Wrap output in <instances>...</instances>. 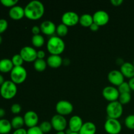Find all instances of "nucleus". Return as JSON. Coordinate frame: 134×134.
I'll return each mask as SVG.
<instances>
[{
	"label": "nucleus",
	"mask_w": 134,
	"mask_h": 134,
	"mask_svg": "<svg viewBox=\"0 0 134 134\" xmlns=\"http://www.w3.org/2000/svg\"><path fill=\"white\" fill-rule=\"evenodd\" d=\"M124 124L128 129L134 130V115H130L126 116Z\"/></svg>",
	"instance_id": "nucleus-31"
},
{
	"label": "nucleus",
	"mask_w": 134,
	"mask_h": 134,
	"mask_svg": "<svg viewBox=\"0 0 134 134\" xmlns=\"http://www.w3.org/2000/svg\"><path fill=\"white\" fill-rule=\"evenodd\" d=\"M39 128H40V129L41 130V131L44 133H49L52 129L51 122L48 121H44L41 123V124L39 125Z\"/></svg>",
	"instance_id": "nucleus-30"
},
{
	"label": "nucleus",
	"mask_w": 134,
	"mask_h": 134,
	"mask_svg": "<svg viewBox=\"0 0 134 134\" xmlns=\"http://www.w3.org/2000/svg\"><path fill=\"white\" fill-rule=\"evenodd\" d=\"M2 41H3V38H2V37H1V35H0V44H1Z\"/></svg>",
	"instance_id": "nucleus-46"
},
{
	"label": "nucleus",
	"mask_w": 134,
	"mask_h": 134,
	"mask_svg": "<svg viewBox=\"0 0 134 134\" xmlns=\"http://www.w3.org/2000/svg\"><path fill=\"white\" fill-rule=\"evenodd\" d=\"M27 75V71L23 66L14 67L10 73V81L16 85H20L26 81Z\"/></svg>",
	"instance_id": "nucleus-5"
},
{
	"label": "nucleus",
	"mask_w": 134,
	"mask_h": 134,
	"mask_svg": "<svg viewBox=\"0 0 134 134\" xmlns=\"http://www.w3.org/2000/svg\"><path fill=\"white\" fill-rule=\"evenodd\" d=\"M92 16L94 23L96 24L99 27L106 25L109 21V15L105 10H98L94 13Z\"/></svg>",
	"instance_id": "nucleus-12"
},
{
	"label": "nucleus",
	"mask_w": 134,
	"mask_h": 134,
	"mask_svg": "<svg viewBox=\"0 0 134 134\" xmlns=\"http://www.w3.org/2000/svg\"><path fill=\"white\" fill-rule=\"evenodd\" d=\"M41 31L47 35H52L56 31V26L51 20L43 21L40 25Z\"/></svg>",
	"instance_id": "nucleus-16"
},
{
	"label": "nucleus",
	"mask_w": 134,
	"mask_h": 134,
	"mask_svg": "<svg viewBox=\"0 0 134 134\" xmlns=\"http://www.w3.org/2000/svg\"><path fill=\"white\" fill-rule=\"evenodd\" d=\"M17 94V86L11 81H5L0 86V95L5 99H13Z\"/></svg>",
	"instance_id": "nucleus-3"
},
{
	"label": "nucleus",
	"mask_w": 134,
	"mask_h": 134,
	"mask_svg": "<svg viewBox=\"0 0 134 134\" xmlns=\"http://www.w3.org/2000/svg\"><path fill=\"white\" fill-rule=\"evenodd\" d=\"M11 123L7 119H0V134L9 133L12 130Z\"/></svg>",
	"instance_id": "nucleus-23"
},
{
	"label": "nucleus",
	"mask_w": 134,
	"mask_h": 134,
	"mask_svg": "<svg viewBox=\"0 0 134 134\" xmlns=\"http://www.w3.org/2000/svg\"><path fill=\"white\" fill-rule=\"evenodd\" d=\"M45 56L46 54L44 51L40 50V51H37V59H43V60H44Z\"/></svg>",
	"instance_id": "nucleus-38"
},
{
	"label": "nucleus",
	"mask_w": 134,
	"mask_h": 134,
	"mask_svg": "<svg viewBox=\"0 0 134 134\" xmlns=\"http://www.w3.org/2000/svg\"><path fill=\"white\" fill-rule=\"evenodd\" d=\"M69 134H79V133H76V132H71V133H69Z\"/></svg>",
	"instance_id": "nucleus-47"
},
{
	"label": "nucleus",
	"mask_w": 134,
	"mask_h": 134,
	"mask_svg": "<svg viewBox=\"0 0 134 134\" xmlns=\"http://www.w3.org/2000/svg\"><path fill=\"white\" fill-rule=\"evenodd\" d=\"M25 17L31 20H39L44 13V7L43 3L38 0H34L26 5L24 8Z\"/></svg>",
	"instance_id": "nucleus-1"
},
{
	"label": "nucleus",
	"mask_w": 134,
	"mask_h": 134,
	"mask_svg": "<svg viewBox=\"0 0 134 134\" xmlns=\"http://www.w3.org/2000/svg\"><path fill=\"white\" fill-rule=\"evenodd\" d=\"M41 28L40 26H33V27L31 28V32L34 34V35H39L41 32Z\"/></svg>",
	"instance_id": "nucleus-37"
},
{
	"label": "nucleus",
	"mask_w": 134,
	"mask_h": 134,
	"mask_svg": "<svg viewBox=\"0 0 134 134\" xmlns=\"http://www.w3.org/2000/svg\"><path fill=\"white\" fill-rule=\"evenodd\" d=\"M0 2L4 7L12 8L16 5L18 1V0H1Z\"/></svg>",
	"instance_id": "nucleus-33"
},
{
	"label": "nucleus",
	"mask_w": 134,
	"mask_h": 134,
	"mask_svg": "<svg viewBox=\"0 0 134 134\" xmlns=\"http://www.w3.org/2000/svg\"><path fill=\"white\" fill-rule=\"evenodd\" d=\"M56 134H66L65 133V132L64 131H62V132H57Z\"/></svg>",
	"instance_id": "nucleus-45"
},
{
	"label": "nucleus",
	"mask_w": 134,
	"mask_h": 134,
	"mask_svg": "<svg viewBox=\"0 0 134 134\" xmlns=\"http://www.w3.org/2000/svg\"><path fill=\"white\" fill-rule=\"evenodd\" d=\"M10 111H11V112L13 114L16 115V114L20 113L21 112V111H22V107H21V105L19 103H14L10 107Z\"/></svg>",
	"instance_id": "nucleus-36"
},
{
	"label": "nucleus",
	"mask_w": 134,
	"mask_h": 134,
	"mask_svg": "<svg viewBox=\"0 0 134 134\" xmlns=\"http://www.w3.org/2000/svg\"><path fill=\"white\" fill-rule=\"evenodd\" d=\"M56 34L58 36L60 37H63L68 35V27L64 24H60L56 27Z\"/></svg>",
	"instance_id": "nucleus-27"
},
{
	"label": "nucleus",
	"mask_w": 134,
	"mask_h": 134,
	"mask_svg": "<svg viewBox=\"0 0 134 134\" xmlns=\"http://www.w3.org/2000/svg\"><path fill=\"white\" fill-rule=\"evenodd\" d=\"M128 83H129L130 86L131 90H133V91H134V77L130 79L129 80Z\"/></svg>",
	"instance_id": "nucleus-42"
},
{
	"label": "nucleus",
	"mask_w": 134,
	"mask_h": 134,
	"mask_svg": "<svg viewBox=\"0 0 134 134\" xmlns=\"http://www.w3.org/2000/svg\"><path fill=\"white\" fill-rule=\"evenodd\" d=\"M79 17L75 12H65L62 16V23L68 27H72L79 23Z\"/></svg>",
	"instance_id": "nucleus-9"
},
{
	"label": "nucleus",
	"mask_w": 134,
	"mask_h": 134,
	"mask_svg": "<svg viewBox=\"0 0 134 134\" xmlns=\"http://www.w3.org/2000/svg\"><path fill=\"white\" fill-rule=\"evenodd\" d=\"M5 115V111L4 109L0 108V119H3Z\"/></svg>",
	"instance_id": "nucleus-43"
},
{
	"label": "nucleus",
	"mask_w": 134,
	"mask_h": 134,
	"mask_svg": "<svg viewBox=\"0 0 134 134\" xmlns=\"http://www.w3.org/2000/svg\"><path fill=\"white\" fill-rule=\"evenodd\" d=\"M9 15L11 19L14 20H19L25 16L24 8L16 5L13 7L10 8L9 11Z\"/></svg>",
	"instance_id": "nucleus-17"
},
{
	"label": "nucleus",
	"mask_w": 134,
	"mask_h": 134,
	"mask_svg": "<svg viewBox=\"0 0 134 134\" xmlns=\"http://www.w3.org/2000/svg\"><path fill=\"white\" fill-rule=\"evenodd\" d=\"M90 30L92 31H94V32H96V31H98L99 29V26L98 25H97L95 23H93L90 26Z\"/></svg>",
	"instance_id": "nucleus-41"
},
{
	"label": "nucleus",
	"mask_w": 134,
	"mask_h": 134,
	"mask_svg": "<svg viewBox=\"0 0 134 134\" xmlns=\"http://www.w3.org/2000/svg\"><path fill=\"white\" fill-rule=\"evenodd\" d=\"M44 39L41 35L39 34V35H33L32 38H31V43L34 47H36V48H40V47H43L44 44Z\"/></svg>",
	"instance_id": "nucleus-26"
},
{
	"label": "nucleus",
	"mask_w": 134,
	"mask_h": 134,
	"mask_svg": "<svg viewBox=\"0 0 134 134\" xmlns=\"http://www.w3.org/2000/svg\"><path fill=\"white\" fill-rule=\"evenodd\" d=\"M11 61L13 62L14 67L22 66L24 62L20 54H17L14 55L12 57Z\"/></svg>",
	"instance_id": "nucleus-29"
},
{
	"label": "nucleus",
	"mask_w": 134,
	"mask_h": 134,
	"mask_svg": "<svg viewBox=\"0 0 134 134\" xmlns=\"http://www.w3.org/2000/svg\"><path fill=\"white\" fill-rule=\"evenodd\" d=\"M83 124V121L79 116L74 115V116H72L69 119L68 126H69V129L72 132L79 133Z\"/></svg>",
	"instance_id": "nucleus-15"
},
{
	"label": "nucleus",
	"mask_w": 134,
	"mask_h": 134,
	"mask_svg": "<svg viewBox=\"0 0 134 134\" xmlns=\"http://www.w3.org/2000/svg\"><path fill=\"white\" fill-rule=\"evenodd\" d=\"M27 134H44L40 129L39 126H34L28 128L27 130Z\"/></svg>",
	"instance_id": "nucleus-34"
},
{
	"label": "nucleus",
	"mask_w": 134,
	"mask_h": 134,
	"mask_svg": "<svg viewBox=\"0 0 134 134\" xmlns=\"http://www.w3.org/2000/svg\"><path fill=\"white\" fill-rule=\"evenodd\" d=\"M10 123H11L12 128L15 130L22 128L25 125L24 118L20 116H15L13 117L10 121Z\"/></svg>",
	"instance_id": "nucleus-24"
},
{
	"label": "nucleus",
	"mask_w": 134,
	"mask_h": 134,
	"mask_svg": "<svg viewBox=\"0 0 134 134\" xmlns=\"http://www.w3.org/2000/svg\"><path fill=\"white\" fill-rule=\"evenodd\" d=\"M47 48L51 55H60L64 52L65 44L62 38L58 36H52L47 41Z\"/></svg>",
	"instance_id": "nucleus-2"
},
{
	"label": "nucleus",
	"mask_w": 134,
	"mask_h": 134,
	"mask_svg": "<svg viewBox=\"0 0 134 134\" xmlns=\"http://www.w3.org/2000/svg\"><path fill=\"white\" fill-rule=\"evenodd\" d=\"M102 95L106 100L109 102H113L119 100L120 93L118 88H115V86H108L103 89Z\"/></svg>",
	"instance_id": "nucleus-11"
},
{
	"label": "nucleus",
	"mask_w": 134,
	"mask_h": 134,
	"mask_svg": "<svg viewBox=\"0 0 134 134\" xmlns=\"http://www.w3.org/2000/svg\"><path fill=\"white\" fill-rule=\"evenodd\" d=\"M96 126L92 122H86L84 123L81 127L79 133V134H96Z\"/></svg>",
	"instance_id": "nucleus-20"
},
{
	"label": "nucleus",
	"mask_w": 134,
	"mask_h": 134,
	"mask_svg": "<svg viewBox=\"0 0 134 134\" xmlns=\"http://www.w3.org/2000/svg\"><path fill=\"white\" fill-rule=\"evenodd\" d=\"M56 111L57 114L62 116L70 115L73 111V105L71 102L66 100H60L56 103Z\"/></svg>",
	"instance_id": "nucleus-8"
},
{
	"label": "nucleus",
	"mask_w": 134,
	"mask_h": 134,
	"mask_svg": "<svg viewBox=\"0 0 134 134\" xmlns=\"http://www.w3.org/2000/svg\"><path fill=\"white\" fill-rule=\"evenodd\" d=\"M47 63L43 59H37L34 62V68L37 71H44L47 69Z\"/></svg>",
	"instance_id": "nucleus-25"
},
{
	"label": "nucleus",
	"mask_w": 134,
	"mask_h": 134,
	"mask_svg": "<svg viewBox=\"0 0 134 134\" xmlns=\"http://www.w3.org/2000/svg\"><path fill=\"white\" fill-rule=\"evenodd\" d=\"M133 65H134V60H133Z\"/></svg>",
	"instance_id": "nucleus-48"
},
{
	"label": "nucleus",
	"mask_w": 134,
	"mask_h": 134,
	"mask_svg": "<svg viewBox=\"0 0 134 134\" xmlns=\"http://www.w3.org/2000/svg\"><path fill=\"white\" fill-rule=\"evenodd\" d=\"M8 27V22L7 20L1 18L0 19V35L5 32Z\"/></svg>",
	"instance_id": "nucleus-35"
},
{
	"label": "nucleus",
	"mask_w": 134,
	"mask_h": 134,
	"mask_svg": "<svg viewBox=\"0 0 134 134\" xmlns=\"http://www.w3.org/2000/svg\"><path fill=\"white\" fill-rule=\"evenodd\" d=\"M106 113L109 119H119L123 113V105L119 102H109L106 107Z\"/></svg>",
	"instance_id": "nucleus-4"
},
{
	"label": "nucleus",
	"mask_w": 134,
	"mask_h": 134,
	"mask_svg": "<svg viewBox=\"0 0 134 134\" xmlns=\"http://www.w3.org/2000/svg\"><path fill=\"white\" fill-rule=\"evenodd\" d=\"M118 90L120 94H124V93H130L131 88L130 86L129 83L124 81L122 83L120 86H118Z\"/></svg>",
	"instance_id": "nucleus-32"
},
{
	"label": "nucleus",
	"mask_w": 134,
	"mask_h": 134,
	"mask_svg": "<svg viewBox=\"0 0 134 134\" xmlns=\"http://www.w3.org/2000/svg\"><path fill=\"white\" fill-rule=\"evenodd\" d=\"M25 125L27 127L32 128L36 126L39 122V116L34 111H28L24 114V116Z\"/></svg>",
	"instance_id": "nucleus-14"
},
{
	"label": "nucleus",
	"mask_w": 134,
	"mask_h": 134,
	"mask_svg": "<svg viewBox=\"0 0 134 134\" xmlns=\"http://www.w3.org/2000/svg\"><path fill=\"white\" fill-rule=\"evenodd\" d=\"M132 99V96L130 93H124V94H120L119 98V102L122 105L128 104Z\"/></svg>",
	"instance_id": "nucleus-28"
},
{
	"label": "nucleus",
	"mask_w": 134,
	"mask_h": 134,
	"mask_svg": "<svg viewBox=\"0 0 134 134\" xmlns=\"http://www.w3.org/2000/svg\"><path fill=\"white\" fill-rule=\"evenodd\" d=\"M5 79H4L3 76L2 75L0 74V86H1V85L4 83V82H5Z\"/></svg>",
	"instance_id": "nucleus-44"
},
{
	"label": "nucleus",
	"mask_w": 134,
	"mask_h": 134,
	"mask_svg": "<svg viewBox=\"0 0 134 134\" xmlns=\"http://www.w3.org/2000/svg\"><path fill=\"white\" fill-rule=\"evenodd\" d=\"M47 65L53 69L60 68L63 64V60L60 55H51L47 60Z\"/></svg>",
	"instance_id": "nucleus-19"
},
{
	"label": "nucleus",
	"mask_w": 134,
	"mask_h": 134,
	"mask_svg": "<svg viewBox=\"0 0 134 134\" xmlns=\"http://www.w3.org/2000/svg\"><path fill=\"white\" fill-rule=\"evenodd\" d=\"M13 134H27V130L22 128L20 129L15 130Z\"/></svg>",
	"instance_id": "nucleus-40"
},
{
	"label": "nucleus",
	"mask_w": 134,
	"mask_h": 134,
	"mask_svg": "<svg viewBox=\"0 0 134 134\" xmlns=\"http://www.w3.org/2000/svg\"><path fill=\"white\" fill-rule=\"evenodd\" d=\"M52 128L57 132L65 131L68 126V122L64 116L56 114L54 115L51 120Z\"/></svg>",
	"instance_id": "nucleus-7"
},
{
	"label": "nucleus",
	"mask_w": 134,
	"mask_h": 134,
	"mask_svg": "<svg viewBox=\"0 0 134 134\" xmlns=\"http://www.w3.org/2000/svg\"><path fill=\"white\" fill-rule=\"evenodd\" d=\"M111 3L113 6L119 7L123 3V0H111Z\"/></svg>",
	"instance_id": "nucleus-39"
},
{
	"label": "nucleus",
	"mask_w": 134,
	"mask_h": 134,
	"mask_svg": "<svg viewBox=\"0 0 134 134\" xmlns=\"http://www.w3.org/2000/svg\"><path fill=\"white\" fill-rule=\"evenodd\" d=\"M37 51L30 46L24 47L20 52V54L23 58L24 61L26 62H34L37 59Z\"/></svg>",
	"instance_id": "nucleus-10"
},
{
	"label": "nucleus",
	"mask_w": 134,
	"mask_h": 134,
	"mask_svg": "<svg viewBox=\"0 0 134 134\" xmlns=\"http://www.w3.org/2000/svg\"><path fill=\"white\" fill-rule=\"evenodd\" d=\"M104 129L108 134H119L121 132L122 125L117 119L108 118L104 124Z\"/></svg>",
	"instance_id": "nucleus-6"
},
{
	"label": "nucleus",
	"mask_w": 134,
	"mask_h": 134,
	"mask_svg": "<svg viewBox=\"0 0 134 134\" xmlns=\"http://www.w3.org/2000/svg\"><path fill=\"white\" fill-rule=\"evenodd\" d=\"M7 134H10V133H7Z\"/></svg>",
	"instance_id": "nucleus-49"
},
{
	"label": "nucleus",
	"mask_w": 134,
	"mask_h": 134,
	"mask_svg": "<svg viewBox=\"0 0 134 134\" xmlns=\"http://www.w3.org/2000/svg\"><path fill=\"white\" fill-rule=\"evenodd\" d=\"M120 71L124 77L130 79L134 77V65L132 63L128 62H124L121 65Z\"/></svg>",
	"instance_id": "nucleus-18"
},
{
	"label": "nucleus",
	"mask_w": 134,
	"mask_h": 134,
	"mask_svg": "<svg viewBox=\"0 0 134 134\" xmlns=\"http://www.w3.org/2000/svg\"><path fill=\"white\" fill-rule=\"evenodd\" d=\"M108 81L113 86H119L124 82V77L122 73L119 70H112L107 75Z\"/></svg>",
	"instance_id": "nucleus-13"
},
{
	"label": "nucleus",
	"mask_w": 134,
	"mask_h": 134,
	"mask_svg": "<svg viewBox=\"0 0 134 134\" xmlns=\"http://www.w3.org/2000/svg\"><path fill=\"white\" fill-rule=\"evenodd\" d=\"M94 23L92 15L90 14H83L79 17V24L85 27H90Z\"/></svg>",
	"instance_id": "nucleus-22"
},
{
	"label": "nucleus",
	"mask_w": 134,
	"mask_h": 134,
	"mask_svg": "<svg viewBox=\"0 0 134 134\" xmlns=\"http://www.w3.org/2000/svg\"><path fill=\"white\" fill-rule=\"evenodd\" d=\"M14 68L11 60L8 58H3L0 60V72L1 73H9Z\"/></svg>",
	"instance_id": "nucleus-21"
}]
</instances>
